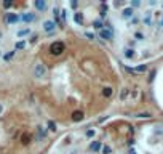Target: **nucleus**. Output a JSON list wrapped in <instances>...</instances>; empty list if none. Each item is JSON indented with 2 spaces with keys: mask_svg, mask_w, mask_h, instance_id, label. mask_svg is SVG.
Here are the masks:
<instances>
[{
  "mask_svg": "<svg viewBox=\"0 0 163 154\" xmlns=\"http://www.w3.org/2000/svg\"><path fill=\"white\" fill-rule=\"evenodd\" d=\"M50 53L53 55V56H59V55H62L64 53V50H66V47H64V43L61 42V40H56V42H53L51 45H50Z\"/></svg>",
  "mask_w": 163,
  "mask_h": 154,
  "instance_id": "1",
  "label": "nucleus"
},
{
  "mask_svg": "<svg viewBox=\"0 0 163 154\" xmlns=\"http://www.w3.org/2000/svg\"><path fill=\"white\" fill-rule=\"evenodd\" d=\"M46 72H48V69L43 63H35V66H34V77L35 79H45Z\"/></svg>",
  "mask_w": 163,
  "mask_h": 154,
  "instance_id": "2",
  "label": "nucleus"
},
{
  "mask_svg": "<svg viewBox=\"0 0 163 154\" xmlns=\"http://www.w3.org/2000/svg\"><path fill=\"white\" fill-rule=\"evenodd\" d=\"M42 27H43V31H45L46 34H53L54 29L58 27V24H56L54 21H51V19H46V21H43Z\"/></svg>",
  "mask_w": 163,
  "mask_h": 154,
  "instance_id": "3",
  "label": "nucleus"
},
{
  "mask_svg": "<svg viewBox=\"0 0 163 154\" xmlns=\"http://www.w3.org/2000/svg\"><path fill=\"white\" fill-rule=\"evenodd\" d=\"M35 13H31V11H26V13H23L21 16H19V21H23V23H26V24H29V23H34L35 21Z\"/></svg>",
  "mask_w": 163,
  "mask_h": 154,
  "instance_id": "4",
  "label": "nucleus"
},
{
  "mask_svg": "<svg viewBox=\"0 0 163 154\" xmlns=\"http://www.w3.org/2000/svg\"><path fill=\"white\" fill-rule=\"evenodd\" d=\"M5 21L8 24H16V23H19V15H16V13H6Z\"/></svg>",
  "mask_w": 163,
  "mask_h": 154,
  "instance_id": "5",
  "label": "nucleus"
},
{
  "mask_svg": "<svg viewBox=\"0 0 163 154\" xmlns=\"http://www.w3.org/2000/svg\"><path fill=\"white\" fill-rule=\"evenodd\" d=\"M71 117H72V120H74V122H82V120L85 119V112H83V111H80V109H77V111H74V112H72Z\"/></svg>",
  "mask_w": 163,
  "mask_h": 154,
  "instance_id": "6",
  "label": "nucleus"
},
{
  "mask_svg": "<svg viewBox=\"0 0 163 154\" xmlns=\"http://www.w3.org/2000/svg\"><path fill=\"white\" fill-rule=\"evenodd\" d=\"M102 148H104V144H102L101 141H93V143L90 144V146H88V149H90V151H93V152H99Z\"/></svg>",
  "mask_w": 163,
  "mask_h": 154,
  "instance_id": "7",
  "label": "nucleus"
},
{
  "mask_svg": "<svg viewBox=\"0 0 163 154\" xmlns=\"http://www.w3.org/2000/svg\"><path fill=\"white\" fill-rule=\"evenodd\" d=\"M99 37L104 38V40H112V38H114V32L107 31V29H102V31H99Z\"/></svg>",
  "mask_w": 163,
  "mask_h": 154,
  "instance_id": "8",
  "label": "nucleus"
},
{
  "mask_svg": "<svg viewBox=\"0 0 163 154\" xmlns=\"http://www.w3.org/2000/svg\"><path fill=\"white\" fill-rule=\"evenodd\" d=\"M35 130H37V140H43L46 135H48V130H45L43 127H40V125H38Z\"/></svg>",
  "mask_w": 163,
  "mask_h": 154,
  "instance_id": "9",
  "label": "nucleus"
},
{
  "mask_svg": "<svg viewBox=\"0 0 163 154\" xmlns=\"http://www.w3.org/2000/svg\"><path fill=\"white\" fill-rule=\"evenodd\" d=\"M133 16H134L133 8H125L123 11H122V18H123V19H131Z\"/></svg>",
  "mask_w": 163,
  "mask_h": 154,
  "instance_id": "10",
  "label": "nucleus"
},
{
  "mask_svg": "<svg viewBox=\"0 0 163 154\" xmlns=\"http://www.w3.org/2000/svg\"><path fill=\"white\" fill-rule=\"evenodd\" d=\"M34 7H35V10L43 11V10L46 8V2H45V0H34Z\"/></svg>",
  "mask_w": 163,
  "mask_h": 154,
  "instance_id": "11",
  "label": "nucleus"
},
{
  "mask_svg": "<svg viewBox=\"0 0 163 154\" xmlns=\"http://www.w3.org/2000/svg\"><path fill=\"white\" fill-rule=\"evenodd\" d=\"M142 21H144V24H146V26H152V24H153L152 13H150V11H146V15H144V19H142Z\"/></svg>",
  "mask_w": 163,
  "mask_h": 154,
  "instance_id": "12",
  "label": "nucleus"
},
{
  "mask_svg": "<svg viewBox=\"0 0 163 154\" xmlns=\"http://www.w3.org/2000/svg\"><path fill=\"white\" fill-rule=\"evenodd\" d=\"M31 140H32V135L31 133H23L21 135V144H24V146H27V144L31 143Z\"/></svg>",
  "mask_w": 163,
  "mask_h": 154,
  "instance_id": "13",
  "label": "nucleus"
},
{
  "mask_svg": "<svg viewBox=\"0 0 163 154\" xmlns=\"http://www.w3.org/2000/svg\"><path fill=\"white\" fill-rule=\"evenodd\" d=\"M29 34H31V29H29V27H24V29H19V31L16 32V35H18L19 38H21V37H26V35H29Z\"/></svg>",
  "mask_w": 163,
  "mask_h": 154,
  "instance_id": "14",
  "label": "nucleus"
},
{
  "mask_svg": "<svg viewBox=\"0 0 163 154\" xmlns=\"http://www.w3.org/2000/svg\"><path fill=\"white\" fill-rule=\"evenodd\" d=\"M102 95L105 96V98H110V96L114 95V88L112 87H105V88H102Z\"/></svg>",
  "mask_w": 163,
  "mask_h": 154,
  "instance_id": "15",
  "label": "nucleus"
},
{
  "mask_svg": "<svg viewBox=\"0 0 163 154\" xmlns=\"http://www.w3.org/2000/svg\"><path fill=\"white\" fill-rule=\"evenodd\" d=\"M134 117H136V119H150L152 117V112H138Z\"/></svg>",
  "mask_w": 163,
  "mask_h": 154,
  "instance_id": "16",
  "label": "nucleus"
},
{
  "mask_svg": "<svg viewBox=\"0 0 163 154\" xmlns=\"http://www.w3.org/2000/svg\"><path fill=\"white\" fill-rule=\"evenodd\" d=\"M74 21H75L77 24H83V15H82L80 11H77V13L74 15Z\"/></svg>",
  "mask_w": 163,
  "mask_h": 154,
  "instance_id": "17",
  "label": "nucleus"
},
{
  "mask_svg": "<svg viewBox=\"0 0 163 154\" xmlns=\"http://www.w3.org/2000/svg\"><path fill=\"white\" fill-rule=\"evenodd\" d=\"M93 27L98 29V31H102V29H104V24H102L101 19H96V21H93Z\"/></svg>",
  "mask_w": 163,
  "mask_h": 154,
  "instance_id": "18",
  "label": "nucleus"
},
{
  "mask_svg": "<svg viewBox=\"0 0 163 154\" xmlns=\"http://www.w3.org/2000/svg\"><path fill=\"white\" fill-rule=\"evenodd\" d=\"M128 95H130V90L128 88H123L122 92H120V101H125L128 98Z\"/></svg>",
  "mask_w": 163,
  "mask_h": 154,
  "instance_id": "19",
  "label": "nucleus"
},
{
  "mask_svg": "<svg viewBox=\"0 0 163 154\" xmlns=\"http://www.w3.org/2000/svg\"><path fill=\"white\" fill-rule=\"evenodd\" d=\"M46 130H50V132H56L58 129H56V124L53 122V120H48L46 122Z\"/></svg>",
  "mask_w": 163,
  "mask_h": 154,
  "instance_id": "20",
  "label": "nucleus"
},
{
  "mask_svg": "<svg viewBox=\"0 0 163 154\" xmlns=\"http://www.w3.org/2000/svg\"><path fill=\"white\" fill-rule=\"evenodd\" d=\"M147 71V64H141V66H136V67H134V72H146Z\"/></svg>",
  "mask_w": 163,
  "mask_h": 154,
  "instance_id": "21",
  "label": "nucleus"
},
{
  "mask_svg": "<svg viewBox=\"0 0 163 154\" xmlns=\"http://www.w3.org/2000/svg\"><path fill=\"white\" fill-rule=\"evenodd\" d=\"M15 48H16V50H24V48H26V42H24V40L16 42V43H15Z\"/></svg>",
  "mask_w": 163,
  "mask_h": 154,
  "instance_id": "22",
  "label": "nucleus"
},
{
  "mask_svg": "<svg viewBox=\"0 0 163 154\" xmlns=\"http://www.w3.org/2000/svg\"><path fill=\"white\" fill-rule=\"evenodd\" d=\"M133 56H134V50L133 48H127V50H125V58L130 60V58H133Z\"/></svg>",
  "mask_w": 163,
  "mask_h": 154,
  "instance_id": "23",
  "label": "nucleus"
},
{
  "mask_svg": "<svg viewBox=\"0 0 163 154\" xmlns=\"http://www.w3.org/2000/svg\"><path fill=\"white\" fill-rule=\"evenodd\" d=\"M13 56H15V52H8V53L3 56V60H5V61H10V60H11Z\"/></svg>",
  "mask_w": 163,
  "mask_h": 154,
  "instance_id": "24",
  "label": "nucleus"
},
{
  "mask_svg": "<svg viewBox=\"0 0 163 154\" xmlns=\"http://www.w3.org/2000/svg\"><path fill=\"white\" fill-rule=\"evenodd\" d=\"M141 3H142L141 0H131V7H133V8H136V7L139 8V7H141Z\"/></svg>",
  "mask_w": 163,
  "mask_h": 154,
  "instance_id": "25",
  "label": "nucleus"
},
{
  "mask_svg": "<svg viewBox=\"0 0 163 154\" xmlns=\"http://www.w3.org/2000/svg\"><path fill=\"white\" fill-rule=\"evenodd\" d=\"M134 38H136V40H144V34L142 32H134Z\"/></svg>",
  "mask_w": 163,
  "mask_h": 154,
  "instance_id": "26",
  "label": "nucleus"
},
{
  "mask_svg": "<svg viewBox=\"0 0 163 154\" xmlns=\"http://www.w3.org/2000/svg\"><path fill=\"white\" fill-rule=\"evenodd\" d=\"M11 7H13L11 0H5V2H3V8H11Z\"/></svg>",
  "mask_w": 163,
  "mask_h": 154,
  "instance_id": "27",
  "label": "nucleus"
},
{
  "mask_svg": "<svg viewBox=\"0 0 163 154\" xmlns=\"http://www.w3.org/2000/svg\"><path fill=\"white\" fill-rule=\"evenodd\" d=\"M94 133H96V132H94L93 129H90V130H86V137H88V138H93Z\"/></svg>",
  "mask_w": 163,
  "mask_h": 154,
  "instance_id": "28",
  "label": "nucleus"
},
{
  "mask_svg": "<svg viewBox=\"0 0 163 154\" xmlns=\"http://www.w3.org/2000/svg\"><path fill=\"white\" fill-rule=\"evenodd\" d=\"M110 151H112L110 146H104V148H102V154H110Z\"/></svg>",
  "mask_w": 163,
  "mask_h": 154,
  "instance_id": "29",
  "label": "nucleus"
},
{
  "mask_svg": "<svg viewBox=\"0 0 163 154\" xmlns=\"http://www.w3.org/2000/svg\"><path fill=\"white\" fill-rule=\"evenodd\" d=\"M85 37L88 38V40H93V38H94V35H93L91 32H85Z\"/></svg>",
  "mask_w": 163,
  "mask_h": 154,
  "instance_id": "30",
  "label": "nucleus"
},
{
  "mask_svg": "<svg viewBox=\"0 0 163 154\" xmlns=\"http://www.w3.org/2000/svg\"><path fill=\"white\" fill-rule=\"evenodd\" d=\"M77 7H79V2H77V0H72V2H71V8H77Z\"/></svg>",
  "mask_w": 163,
  "mask_h": 154,
  "instance_id": "31",
  "label": "nucleus"
},
{
  "mask_svg": "<svg viewBox=\"0 0 163 154\" xmlns=\"http://www.w3.org/2000/svg\"><path fill=\"white\" fill-rule=\"evenodd\" d=\"M136 23H139V19H138L136 16H133V18H131V21H130V24H136Z\"/></svg>",
  "mask_w": 163,
  "mask_h": 154,
  "instance_id": "32",
  "label": "nucleus"
},
{
  "mask_svg": "<svg viewBox=\"0 0 163 154\" xmlns=\"http://www.w3.org/2000/svg\"><path fill=\"white\" fill-rule=\"evenodd\" d=\"M37 40H38V35H37V34H35V35H32V37H31V43H35V42H37Z\"/></svg>",
  "mask_w": 163,
  "mask_h": 154,
  "instance_id": "33",
  "label": "nucleus"
},
{
  "mask_svg": "<svg viewBox=\"0 0 163 154\" xmlns=\"http://www.w3.org/2000/svg\"><path fill=\"white\" fill-rule=\"evenodd\" d=\"M155 74H157V71L153 69V71H152V74H150V77H149V82H152V80H153V75H155Z\"/></svg>",
  "mask_w": 163,
  "mask_h": 154,
  "instance_id": "34",
  "label": "nucleus"
},
{
  "mask_svg": "<svg viewBox=\"0 0 163 154\" xmlns=\"http://www.w3.org/2000/svg\"><path fill=\"white\" fill-rule=\"evenodd\" d=\"M149 5H150V7H155V5H157V2H155V0H152V2H149Z\"/></svg>",
  "mask_w": 163,
  "mask_h": 154,
  "instance_id": "35",
  "label": "nucleus"
},
{
  "mask_svg": "<svg viewBox=\"0 0 163 154\" xmlns=\"http://www.w3.org/2000/svg\"><path fill=\"white\" fill-rule=\"evenodd\" d=\"M160 26H163V18H161V21H160Z\"/></svg>",
  "mask_w": 163,
  "mask_h": 154,
  "instance_id": "36",
  "label": "nucleus"
},
{
  "mask_svg": "<svg viewBox=\"0 0 163 154\" xmlns=\"http://www.w3.org/2000/svg\"><path fill=\"white\" fill-rule=\"evenodd\" d=\"M130 154H136V152H134V151H130Z\"/></svg>",
  "mask_w": 163,
  "mask_h": 154,
  "instance_id": "37",
  "label": "nucleus"
},
{
  "mask_svg": "<svg viewBox=\"0 0 163 154\" xmlns=\"http://www.w3.org/2000/svg\"><path fill=\"white\" fill-rule=\"evenodd\" d=\"M0 56H2V50H0Z\"/></svg>",
  "mask_w": 163,
  "mask_h": 154,
  "instance_id": "38",
  "label": "nucleus"
},
{
  "mask_svg": "<svg viewBox=\"0 0 163 154\" xmlns=\"http://www.w3.org/2000/svg\"><path fill=\"white\" fill-rule=\"evenodd\" d=\"M71 154H74V152H71Z\"/></svg>",
  "mask_w": 163,
  "mask_h": 154,
  "instance_id": "39",
  "label": "nucleus"
}]
</instances>
